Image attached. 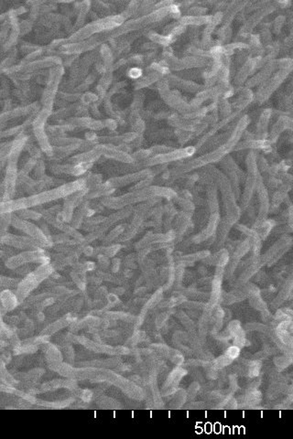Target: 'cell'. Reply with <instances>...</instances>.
Listing matches in <instances>:
<instances>
[{"label":"cell","instance_id":"d4e9b609","mask_svg":"<svg viewBox=\"0 0 293 439\" xmlns=\"http://www.w3.org/2000/svg\"><path fill=\"white\" fill-rule=\"evenodd\" d=\"M18 285V283L16 280L12 279H8V278H0V286H7V287H11V286H16Z\"/></svg>","mask_w":293,"mask_h":439},{"label":"cell","instance_id":"7a4b0ae2","mask_svg":"<svg viewBox=\"0 0 293 439\" xmlns=\"http://www.w3.org/2000/svg\"><path fill=\"white\" fill-rule=\"evenodd\" d=\"M230 152L227 150L224 145L220 146L217 149L212 150V152H209L207 154L201 156L197 159H194L193 160L189 161L187 163L181 165L179 167H177L174 171L172 172V176L178 177L181 176L182 174L188 173L191 172L196 168H201V167H206L210 164H212L213 162H217L221 160L224 157L229 154Z\"/></svg>","mask_w":293,"mask_h":439},{"label":"cell","instance_id":"5b68a950","mask_svg":"<svg viewBox=\"0 0 293 439\" xmlns=\"http://www.w3.org/2000/svg\"><path fill=\"white\" fill-rule=\"evenodd\" d=\"M256 193H257V196H258L259 209H258V214H257L256 223L254 224V229L256 228V227H258V226H260L262 223H264L266 220H268L267 218H268L269 208H270L268 192H267L265 186L263 184L260 174L256 178Z\"/></svg>","mask_w":293,"mask_h":439},{"label":"cell","instance_id":"4316f807","mask_svg":"<svg viewBox=\"0 0 293 439\" xmlns=\"http://www.w3.org/2000/svg\"><path fill=\"white\" fill-rule=\"evenodd\" d=\"M107 299H108V302L110 304L117 303V302L119 301V297H118V296H117L116 294H110V295H108Z\"/></svg>","mask_w":293,"mask_h":439},{"label":"cell","instance_id":"cb8c5ba5","mask_svg":"<svg viewBox=\"0 0 293 439\" xmlns=\"http://www.w3.org/2000/svg\"><path fill=\"white\" fill-rule=\"evenodd\" d=\"M183 305L185 308L191 309V310H201V309H205L206 307V304L197 302V301H187Z\"/></svg>","mask_w":293,"mask_h":439},{"label":"cell","instance_id":"e0dca14e","mask_svg":"<svg viewBox=\"0 0 293 439\" xmlns=\"http://www.w3.org/2000/svg\"><path fill=\"white\" fill-rule=\"evenodd\" d=\"M256 67V62L255 60H250L248 61L242 66V68L240 69V71L237 73L235 82L237 85L242 84L246 79L248 78L249 75H251V73L253 72V70Z\"/></svg>","mask_w":293,"mask_h":439},{"label":"cell","instance_id":"52a82bcc","mask_svg":"<svg viewBox=\"0 0 293 439\" xmlns=\"http://www.w3.org/2000/svg\"><path fill=\"white\" fill-rule=\"evenodd\" d=\"M259 175V172L257 173H248L246 181H245V187H244L243 193L242 195H240V210H246L249 204H250V200L253 197V194L256 191V180L257 176Z\"/></svg>","mask_w":293,"mask_h":439},{"label":"cell","instance_id":"ac0fdd59","mask_svg":"<svg viewBox=\"0 0 293 439\" xmlns=\"http://www.w3.org/2000/svg\"><path fill=\"white\" fill-rule=\"evenodd\" d=\"M1 302L3 304L4 309L7 310H11L19 303V298L17 295H14L12 292L6 290L3 291L0 295Z\"/></svg>","mask_w":293,"mask_h":439},{"label":"cell","instance_id":"9c48e42d","mask_svg":"<svg viewBox=\"0 0 293 439\" xmlns=\"http://www.w3.org/2000/svg\"><path fill=\"white\" fill-rule=\"evenodd\" d=\"M292 119L291 118H286V117H281L272 126V128L270 130L269 133V142H275L278 137L280 136L281 133L283 131L288 129L289 127L292 126Z\"/></svg>","mask_w":293,"mask_h":439},{"label":"cell","instance_id":"8fae6325","mask_svg":"<svg viewBox=\"0 0 293 439\" xmlns=\"http://www.w3.org/2000/svg\"><path fill=\"white\" fill-rule=\"evenodd\" d=\"M273 9H274V7L272 6H265L264 8H262L257 12L255 13L254 15H252L249 20L246 22V24L244 25L242 33H250V31H252V29L258 23V21H260L263 17H265L268 13L271 12Z\"/></svg>","mask_w":293,"mask_h":439},{"label":"cell","instance_id":"7c38bea8","mask_svg":"<svg viewBox=\"0 0 293 439\" xmlns=\"http://www.w3.org/2000/svg\"><path fill=\"white\" fill-rule=\"evenodd\" d=\"M275 67H276V64H275L274 62H268V64L264 68L262 69L261 71L256 76H254L251 80L248 81V86H254V85H256L258 83H262L265 80H268V78L270 77L271 74L273 73Z\"/></svg>","mask_w":293,"mask_h":439},{"label":"cell","instance_id":"3957f363","mask_svg":"<svg viewBox=\"0 0 293 439\" xmlns=\"http://www.w3.org/2000/svg\"><path fill=\"white\" fill-rule=\"evenodd\" d=\"M196 151L194 147H187L184 149H172L164 154L152 156L146 161L147 166H157L167 164L172 161L181 160L194 155Z\"/></svg>","mask_w":293,"mask_h":439},{"label":"cell","instance_id":"9a60e30c","mask_svg":"<svg viewBox=\"0 0 293 439\" xmlns=\"http://www.w3.org/2000/svg\"><path fill=\"white\" fill-rule=\"evenodd\" d=\"M212 16H184L179 20V24L181 26H201L207 25L211 22Z\"/></svg>","mask_w":293,"mask_h":439},{"label":"cell","instance_id":"484cf974","mask_svg":"<svg viewBox=\"0 0 293 439\" xmlns=\"http://www.w3.org/2000/svg\"><path fill=\"white\" fill-rule=\"evenodd\" d=\"M119 248H120V245H113L111 247L106 248V250L105 251V254L108 257H113L115 254L119 252Z\"/></svg>","mask_w":293,"mask_h":439},{"label":"cell","instance_id":"f546056e","mask_svg":"<svg viewBox=\"0 0 293 439\" xmlns=\"http://www.w3.org/2000/svg\"><path fill=\"white\" fill-rule=\"evenodd\" d=\"M130 73L133 74V75H131L132 77H138L140 75V71L138 69H132Z\"/></svg>","mask_w":293,"mask_h":439},{"label":"cell","instance_id":"d6986e66","mask_svg":"<svg viewBox=\"0 0 293 439\" xmlns=\"http://www.w3.org/2000/svg\"><path fill=\"white\" fill-rule=\"evenodd\" d=\"M292 291H293V281L290 279L286 282V284H284L281 292L279 293L278 297L275 298L274 301L272 302V307L274 309L280 307L281 304L283 303L289 297V296L292 294Z\"/></svg>","mask_w":293,"mask_h":439},{"label":"cell","instance_id":"8992f818","mask_svg":"<svg viewBox=\"0 0 293 439\" xmlns=\"http://www.w3.org/2000/svg\"><path fill=\"white\" fill-rule=\"evenodd\" d=\"M153 177V172L150 169H143L140 171H137L135 173L128 174L123 177H118V178H113L111 180L106 183V185L109 188L114 189V188H119V187H123V186L128 185L133 182H137L140 180H145V179H149Z\"/></svg>","mask_w":293,"mask_h":439},{"label":"cell","instance_id":"5bb4252c","mask_svg":"<svg viewBox=\"0 0 293 439\" xmlns=\"http://www.w3.org/2000/svg\"><path fill=\"white\" fill-rule=\"evenodd\" d=\"M207 189V204L211 213L219 212V202L217 199V186L214 181Z\"/></svg>","mask_w":293,"mask_h":439},{"label":"cell","instance_id":"ba28073f","mask_svg":"<svg viewBox=\"0 0 293 439\" xmlns=\"http://www.w3.org/2000/svg\"><path fill=\"white\" fill-rule=\"evenodd\" d=\"M220 220H221V218H220L219 212L211 213L206 229L203 230L199 235L194 236V242H201V241H206L207 239L211 238L212 235L215 234V232L217 230V226H218Z\"/></svg>","mask_w":293,"mask_h":439},{"label":"cell","instance_id":"ffe728a7","mask_svg":"<svg viewBox=\"0 0 293 439\" xmlns=\"http://www.w3.org/2000/svg\"><path fill=\"white\" fill-rule=\"evenodd\" d=\"M248 4V2H237L233 3L232 6H229L225 14H223V22H225V27L230 23L231 20L234 19L239 10H241L244 6Z\"/></svg>","mask_w":293,"mask_h":439},{"label":"cell","instance_id":"83f0119b","mask_svg":"<svg viewBox=\"0 0 293 439\" xmlns=\"http://www.w3.org/2000/svg\"><path fill=\"white\" fill-rule=\"evenodd\" d=\"M104 124H105L106 126H107V127H109L110 129H115V128L117 127V123L114 122L113 120H107L106 123Z\"/></svg>","mask_w":293,"mask_h":439},{"label":"cell","instance_id":"30bf717a","mask_svg":"<svg viewBox=\"0 0 293 439\" xmlns=\"http://www.w3.org/2000/svg\"><path fill=\"white\" fill-rule=\"evenodd\" d=\"M271 143L267 139H247L242 142H238L233 150H245V149H266L270 147Z\"/></svg>","mask_w":293,"mask_h":439},{"label":"cell","instance_id":"44dd1931","mask_svg":"<svg viewBox=\"0 0 293 439\" xmlns=\"http://www.w3.org/2000/svg\"><path fill=\"white\" fill-rule=\"evenodd\" d=\"M275 225H276V222L274 220H266L260 226L256 227L254 230L257 233V235H259L260 239L263 240L269 235V233L274 228Z\"/></svg>","mask_w":293,"mask_h":439},{"label":"cell","instance_id":"f1b7e54d","mask_svg":"<svg viewBox=\"0 0 293 439\" xmlns=\"http://www.w3.org/2000/svg\"><path fill=\"white\" fill-rule=\"evenodd\" d=\"M85 137L89 141H93L96 138V135H95L94 132H88V133H86V135H85Z\"/></svg>","mask_w":293,"mask_h":439},{"label":"cell","instance_id":"2e32d148","mask_svg":"<svg viewBox=\"0 0 293 439\" xmlns=\"http://www.w3.org/2000/svg\"><path fill=\"white\" fill-rule=\"evenodd\" d=\"M168 81L171 84L175 85V86L180 87L181 89L188 91V92H192V93L200 92L203 89V87L199 85V84H197V83H195L194 81L182 80V79H180V78L175 77V76H169Z\"/></svg>","mask_w":293,"mask_h":439},{"label":"cell","instance_id":"6da1fadb","mask_svg":"<svg viewBox=\"0 0 293 439\" xmlns=\"http://www.w3.org/2000/svg\"><path fill=\"white\" fill-rule=\"evenodd\" d=\"M206 172L209 175V178H211L212 181L215 182L216 186H218L226 212L225 217L234 225L240 218L241 210L237 205V199L235 197L230 181L226 178L225 174L211 165L206 166Z\"/></svg>","mask_w":293,"mask_h":439},{"label":"cell","instance_id":"7402d4cb","mask_svg":"<svg viewBox=\"0 0 293 439\" xmlns=\"http://www.w3.org/2000/svg\"><path fill=\"white\" fill-rule=\"evenodd\" d=\"M178 203L181 205V207L183 209L184 212L191 213V214L194 212V205L190 200L184 198H178Z\"/></svg>","mask_w":293,"mask_h":439},{"label":"cell","instance_id":"603a6c76","mask_svg":"<svg viewBox=\"0 0 293 439\" xmlns=\"http://www.w3.org/2000/svg\"><path fill=\"white\" fill-rule=\"evenodd\" d=\"M126 225H119L118 227H116V228L113 230L112 232L110 233V235L106 237V240H107V241H112L114 239H116L118 236L122 235V234L124 233Z\"/></svg>","mask_w":293,"mask_h":439},{"label":"cell","instance_id":"4fadbf2b","mask_svg":"<svg viewBox=\"0 0 293 439\" xmlns=\"http://www.w3.org/2000/svg\"><path fill=\"white\" fill-rule=\"evenodd\" d=\"M271 117V111L267 109L263 112L256 125V139H266L268 136V126Z\"/></svg>","mask_w":293,"mask_h":439},{"label":"cell","instance_id":"277c9868","mask_svg":"<svg viewBox=\"0 0 293 439\" xmlns=\"http://www.w3.org/2000/svg\"><path fill=\"white\" fill-rule=\"evenodd\" d=\"M291 72H292V70L281 69L271 78H268V80L262 82L261 88H259L257 94H256L257 101L259 103H263L266 100H268V97L278 89V87L281 85L284 79L287 77L288 75Z\"/></svg>","mask_w":293,"mask_h":439}]
</instances>
